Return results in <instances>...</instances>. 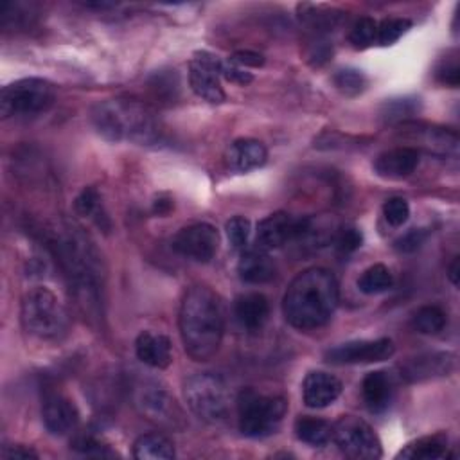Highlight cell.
Returning <instances> with one entry per match:
<instances>
[{"mask_svg":"<svg viewBox=\"0 0 460 460\" xmlns=\"http://www.w3.org/2000/svg\"><path fill=\"white\" fill-rule=\"evenodd\" d=\"M49 248L65 273L75 305L92 320L101 316V257L79 226L68 221L49 228Z\"/></svg>","mask_w":460,"mask_h":460,"instance_id":"cell-1","label":"cell"},{"mask_svg":"<svg viewBox=\"0 0 460 460\" xmlns=\"http://www.w3.org/2000/svg\"><path fill=\"white\" fill-rule=\"evenodd\" d=\"M338 296L336 277L327 268H307L289 282L284 293V318L300 331L318 329L332 318Z\"/></svg>","mask_w":460,"mask_h":460,"instance_id":"cell-2","label":"cell"},{"mask_svg":"<svg viewBox=\"0 0 460 460\" xmlns=\"http://www.w3.org/2000/svg\"><path fill=\"white\" fill-rule=\"evenodd\" d=\"M180 336L185 352L194 361L210 359L223 340L225 314L219 296L208 286H192L180 305Z\"/></svg>","mask_w":460,"mask_h":460,"instance_id":"cell-3","label":"cell"},{"mask_svg":"<svg viewBox=\"0 0 460 460\" xmlns=\"http://www.w3.org/2000/svg\"><path fill=\"white\" fill-rule=\"evenodd\" d=\"M92 126L111 142L156 144L162 138V126L156 113L142 101L115 97L104 99L92 108Z\"/></svg>","mask_w":460,"mask_h":460,"instance_id":"cell-4","label":"cell"},{"mask_svg":"<svg viewBox=\"0 0 460 460\" xmlns=\"http://www.w3.org/2000/svg\"><path fill=\"white\" fill-rule=\"evenodd\" d=\"M23 329L41 341H59L68 331V313L47 288H32L22 298Z\"/></svg>","mask_w":460,"mask_h":460,"instance_id":"cell-5","label":"cell"},{"mask_svg":"<svg viewBox=\"0 0 460 460\" xmlns=\"http://www.w3.org/2000/svg\"><path fill=\"white\" fill-rule=\"evenodd\" d=\"M288 411L282 395H266L253 388H244L237 397L239 429L244 437L262 438L279 428Z\"/></svg>","mask_w":460,"mask_h":460,"instance_id":"cell-6","label":"cell"},{"mask_svg":"<svg viewBox=\"0 0 460 460\" xmlns=\"http://www.w3.org/2000/svg\"><path fill=\"white\" fill-rule=\"evenodd\" d=\"M183 397L190 411L208 424H219L228 417L230 392L217 374L198 372L185 379Z\"/></svg>","mask_w":460,"mask_h":460,"instance_id":"cell-7","label":"cell"},{"mask_svg":"<svg viewBox=\"0 0 460 460\" xmlns=\"http://www.w3.org/2000/svg\"><path fill=\"white\" fill-rule=\"evenodd\" d=\"M56 101V88L41 77H23L5 84L0 92V113L9 117H29L47 111Z\"/></svg>","mask_w":460,"mask_h":460,"instance_id":"cell-8","label":"cell"},{"mask_svg":"<svg viewBox=\"0 0 460 460\" xmlns=\"http://www.w3.org/2000/svg\"><path fill=\"white\" fill-rule=\"evenodd\" d=\"M336 447L354 460H374L383 455L381 440L368 422L356 415H343L332 424Z\"/></svg>","mask_w":460,"mask_h":460,"instance_id":"cell-9","label":"cell"},{"mask_svg":"<svg viewBox=\"0 0 460 460\" xmlns=\"http://www.w3.org/2000/svg\"><path fill=\"white\" fill-rule=\"evenodd\" d=\"M221 65L223 61L207 50L196 52L189 63V84L192 92L212 104H221L226 97L219 81Z\"/></svg>","mask_w":460,"mask_h":460,"instance_id":"cell-10","label":"cell"},{"mask_svg":"<svg viewBox=\"0 0 460 460\" xmlns=\"http://www.w3.org/2000/svg\"><path fill=\"white\" fill-rule=\"evenodd\" d=\"M135 404L140 413L165 428H181L183 413L176 401L155 383H146L135 392Z\"/></svg>","mask_w":460,"mask_h":460,"instance_id":"cell-11","label":"cell"},{"mask_svg":"<svg viewBox=\"0 0 460 460\" xmlns=\"http://www.w3.org/2000/svg\"><path fill=\"white\" fill-rule=\"evenodd\" d=\"M395 345L390 338L352 340L340 343L325 352V361L332 365H365L392 358Z\"/></svg>","mask_w":460,"mask_h":460,"instance_id":"cell-12","label":"cell"},{"mask_svg":"<svg viewBox=\"0 0 460 460\" xmlns=\"http://www.w3.org/2000/svg\"><path fill=\"white\" fill-rule=\"evenodd\" d=\"M307 221L309 217H293L288 212H273L257 225L255 246L270 252L300 239L305 232Z\"/></svg>","mask_w":460,"mask_h":460,"instance_id":"cell-13","label":"cell"},{"mask_svg":"<svg viewBox=\"0 0 460 460\" xmlns=\"http://www.w3.org/2000/svg\"><path fill=\"white\" fill-rule=\"evenodd\" d=\"M172 250L198 262H208L219 248V234L210 223H192L178 230L171 241Z\"/></svg>","mask_w":460,"mask_h":460,"instance_id":"cell-14","label":"cell"},{"mask_svg":"<svg viewBox=\"0 0 460 460\" xmlns=\"http://www.w3.org/2000/svg\"><path fill=\"white\" fill-rule=\"evenodd\" d=\"M404 133L417 142V151L424 149L426 153L437 156L456 155L458 149V135L446 128L429 126V124H406Z\"/></svg>","mask_w":460,"mask_h":460,"instance_id":"cell-15","label":"cell"},{"mask_svg":"<svg viewBox=\"0 0 460 460\" xmlns=\"http://www.w3.org/2000/svg\"><path fill=\"white\" fill-rule=\"evenodd\" d=\"M41 419L50 435L61 437L70 433L77 426L79 411L68 397L52 392L43 399Z\"/></svg>","mask_w":460,"mask_h":460,"instance_id":"cell-16","label":"cell"},{"mask_svg":"<svg viewBox=\"0 0 460 460\" xmlns=\"http://www.w3.org/2000/svg\"><path fill=\"white\" fill-rule=\"evenodd\" d=\"M420 153L411 146L388 149L374 160V171L385 180H402L408 178L419 165Z\"/></svg>","mask_w":460,"mask_h":460,"instance_id":"cell-17","label":"cell"},{"mask_svg":"<svg viewBox=\"0 0 460 460\" xmlns=\"http://www.w3.org/2000/svg\"><path fill=\"white\" fill-rule=\"evenodd\" d=\"M455 368V356L449 352H429L408 359L401 367V376L410 383L447 376Z\"/></svg>","mask_w":460,"mask_h":460,"instance_id":"cell-18","label":"cell"},{"mask_svg":"<svg viewBox=\"0 0 460 460\" xmlns=\"http://www.w3.org/2000/svg\"><path fill=\"white\" fill-rule=\"evenodd\" d=\"M341 394V381L322 370H313L305 376L302 383V397L309 408H325L332 404Z\"/></svg>","mask_w":460,"mask_h":460,"instance_id":"cell-19","label":"cell"},{"mask_svg":"<svg viewBox=\"0 0 460 460\" xmlns=\"http://www.w3.org/2000/svg\"><path fill=\"white\" fill-rule=\"evenodd\" d=\"M226 165L235 172H250L259 169L268 160V149L261 140L237 138L226 149Z\"/></svg>","mask_w":460,"mask_h":460,"instance_id":"cell-20","label":"cell"},{"mask_svg":"<svg viewBox=\"0 0 460 460\" xmlns=\"http://www.w3.org/2000/svg\"><path fill=\"white\" fill-rule=\"evenodd\" d=\"M135 352L144 365L153 368H165L172 361L171 341L160 332L142 331L135 340Z\"/></svg>","mask_w":460,"mask_h":460,"instance_id":"cell-21","label":"cell"},{"mask_svg":"<svg viewBox=\"0 0 460 460\" xmlns=\"http://www.w3.org/2000/svg\"><path fill=\"white\" fill-rule=\"evenodd\" d=\"M363 402L372 413H383L394 399V381L385 370L368 372L361 383Z\"/></svg>","mask_w":460,"mask_h":460,"instance_id":"cell-22","label":"cell"},{"mask_svg":"<svg viewBox=\"0 0 460 460\" xmlns=\"http://www.w3.org/2000/svg\"><path fill=\"white\" fill-rule=\"evenodd\" d=\"M275 262L268 255V252L261 248H248L243 252L237 262V273L241 280L248 284H266L275 277Z\"/></svg>","mask_w":460,"mask_h":460,"instance_id":"cell-23","label":"cell"},{"mask_svg":"<svg viewBox=\"0 0 460 460\" xmlns=\"http://www.w3.org/2000/svg\"><path fill=\"white\" fill-rule=\"evenodd\" d=\"M234 313L244 329L257 331L266 323L270 316V304L261 293H244L235 298Z\"/></svg>","mask_w":460,"mask_h":460,"instance_id":"cell-24","label":"cell"},{"mask_svg":"<svg viewBox=\"0 0 460 460\" xmlns=\"http://www.w3.org/2000/svg\"><path fill=\"white\" fill-rule=\"evenodd\" d=\"M447 435L435 433L426 435L417 440L408 442L399 453L397 458H410V460H435L447 456Z\"/></svg>","mask_w":460,"mask_h":460,"instance_id":"cell-25","label":"cell"},{"mask_svg":"<svg viewBox=\"0 0 460 460\" xmlns=\"http://www.w3.org/2000/svg\"><path fill=\"white\" fill-rule=\"evenodd\" d=\"M174 455L172 442L162 433L140 435L133 444V456L138 460H171Z\"/></svg>","mask_w":460,"mask_h":460,"instance_id":"cell-26","label":"cell"},{"mask_svg":"<svg viewBox=\"0 0 460 460\" xmlns=\"http://www.w3.org/2000/svg\"><path fill=\"white\" fill-rule=\"evenodd\" d=\"M295 435L304 444L313 447H322L332 438V424L323 419L304 415L295 420Z\"/></svg>","mask_w":460,"mask_h":460,"instance_id":"cell-27","label":"cell"},{"mask_svg":"<svg viewBox=\"0 0 460 460\" xmlns=\"http://www.w3.org/2000/svg\"><path fill=\"white\" fill-rule=\"evenodd\" d=\"M74 207H75V212L79 216L90 217L102 230H110V219H108V216L102 208L101 194L97 192L95 187H84L77 194V198L74 201Z\"/></svg>","mask_w":460,"mask_h":460,"instance_id":"cell-28","label":"cell"},{"mask_svg":"<svg viewBox=\"0 0 460 460\" xmlns=\"http://www.w3.org/2000/svg\"><path fill=\"white\" fill-rule=\"evenodd\" d=\"M392 286H394V277L385 264H372L358 279V288L365 295L385 293Z\"/></svg>","mask_w":460,"mask_h":460,"instance_id":"cell-29","label":"cell"},{"mask_svg":"<svg viewBox=\"0 0 460 460\" xmlns=\"http://www.w3.org/2000/svg\"><path fill=\"white\" fill-rule=\"evenodd\" d=\"M411 325L422 334H438L446 327V313L438 305H422L415 311Z\"/></svg>","mask_w":460,"mask_h":460,"instance_id":"cell-30","label":"cell"},{"mask_svg":"<svg viewBox=\"0 0 460 460\" xmlns=\"http://www.w3.org/2000/svg\"><path fill=\"white\" fill-rule=\"evenodd\" d=\"M334 81V86L343 93V95H349V97H354V95H359L365 86H367V77L361 70H356V68H341L334 74L332 77Z\"/></svg>","mask_w":460,"mask_h":460,"instance_id":"cell-31","label":"cell"},{"mask_svg":"<svg viewBox=\"0 0 460 460\" xmlns=\"http://www.w3.org/2000/svg\"><path fill=\"white\" fill-rule=\"evenodd\" d=\"M376 40H377V22L368 16L359 18L352 25L350 34H349V41L352 43L354 49H359V50L370 47Z\"/></svg>","mask_w":460,"mask_h":460,"instance_id":"cell-32","label":"cell"},{"mask_svg":"<svg viewBox=\"0 0 460 460\" xmlns=\"http://www.w3.org/2000/svg\"><path fill=\"white\" fill-rule=\"evenodd\" d=\"M410 27H411V22L408 18H386L381 23H377L376 41L383 47L394 45Z\"/></svg>","mask_w":460,"mask_h":460,"instance_id":"cell-33","label":"cell"},{"mask_svg":"<svg viewBox=\"0 0 460 460\" xmlns=\"http://www.w3.org/2000/svg\"><path fill=\"white\" fill-rule=\"evenodd\" d=\"M252 225L244 216H234L226 221V237L235 250H244L250 239Z\"/></svg>","mask_w":460,"mask_h":460,"instance_id":"cell-34","label":"cell"},{"mask_svg":"<svg viewBox=\"0 0 460 460\" xmlns=\"http://www.w3.org/2000/svg\"><path fill=\"white\" fill-rule=\"evenodd\" d=\"M334 246L340 253H352L363 243V234L356 226H341L334 234Z\"/></svg>","mask_w":460,"mask_h":460,"instance_id":"cell-35","label":"cell"},{"mask_svg":"<svg viewBox=\"0 0 460 460\" xmlns=\"http://www.w3.org/2000/svg\"><path fill=\"white\" fill-rule=\"evenodd\" d=\"M383 216L392 226H401L408 221L410 216V205L404 198H390L383 205Z\"/></svg>","mask_w":460,"mask_h":460,"instance_id":"cell-36","label":"cell"},{"mask_svg":"<svg viewBox=\"0 0 460 460\" xmlns=\"http://www.w3.org/2000/svg\"><path fill=\"white\" fill-rule=\"evenodd\" d=\"M417 111V101L415 99H392L386 101L383 106L381 115L386 120H402L408 115H413Z\"/></svg>","mask_w":460,"mask_h":460,"instance_id":"cell-37","label":"cell"},{"mask_svg":"<svg viewBox=\"0 0 460 460\" xmlns=\"http://www.w3.org/2000/svg\"><path fill=\"white\" fill-rule=\"evenodd\" d=\"M435 77L440 84L456 88L460 83V68H458V61L456 58H444L437 68H435Z\"/></svg>","mask_w":460,"mask_h":460,"instance_id":"cell-38","label":"cell"},{"mask_svg":"<svg viewBox=\"0 0 460 460\" xmlns=\"http://www.w3.org/2000/svg\"><path fill=\"white\" fill-rule=\"evenodd\" d=\"M74 449L86 456H113L115 455L113 451H110L108 446H104L102 442H99L93 437H79L74 442Z\"/></svg>","mask_w":460,"mask_h":460,"instance_id":"cell-39","label":"cell"},{"mask_svg":"<svg viewBox=\"0 0 460 460\" xmlns=\"http://www.w3.org/2000/svg\"><path fill=\"white\" fill-rule=\"evenodd\" d=\"M428 237V232L422 230V228H411L410 232H406L404 235H401L397 241H395V248L399 252H404V253H410V252H415Z\"/></svg>","mask_w":460,"mask_h":460,"instance_id":"cell-40","label":"cell"},{"mask_svg":"<svg viewBox=\"0 0 460 460\" xmlns=\"http://www.w3.org/2000/svg\"><path fill=\"white\" fill-rule=\"evenodd\" d=\"M228 61H230L232 65H237V66L244 68V70H246L248 66L259 68V66L264 65V56L259 54V52H253V50H237V52H234V54L228 58Z\"/></svg>","mask_w":460,"mask_h":460,"instance_id":"cell-41","label":"cell"},{"mask_svg":"<svg viewBox=\"0 0 460 460\" xmlns=\"http://www.w3.org/2000/svg\"><path fill=\"white\" fill-rule=\"evenodd\" d=\"M221 77H225L232 83H237V84H248L253 79V75L250 72H246L244 68H241L237 65H232L228 59L223 61V65H221Z\"/></svg>","mask_w":460,"mask_h":460,"instance_id":"cell-42","label":"cell"},{"mask_svg":"<svg viewBox=\"0 0 460 460\" xmlns=\"http://www.w3.org/2000/svg\"><path fill=\"white\" fill-rule=\"evenodd\" d=\"M0 456L2 458H7V460H13V458H38V453L27 446H20V444H14V446H4L2 451H0Z\"/></svg>","mask_w":460,"mask_h":460,"instance_id":"cell-43","label":"cell"},{"mask_svg":"<svg viewBox=\"0 0 460 460\" xmlns=\"http://www.w3.org/2000/svg\"><path fill=\"white\" fill-rule=\"evenodd\" d=\"M172 208V199L171 198H158L156 201H155V205H153V210L156 212V214H167L169 210Z\"/></svg>","mask_w":460,"mask_h":460,"instance_id":"cell-44","label":"cell"},{"mask_svg":"<svg viewBox=\"0 0 460 460\" xmlns=\"http://www.w3.org/2000/svg\"><path fill=\"white\" fill-rule=\"evenodd\" d=\"M458 266H460V259L455 257L453 264L449 266V280H451L455 286L458 284Z\"/></svg>","mask_w":460,"mask_h":460,"instance_id":"cell-45","label":"cell"}]
</instances>
